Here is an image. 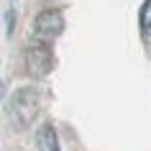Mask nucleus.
Wrapping results in <instances>:
<instances>
[{"label":"nucleus","instance_id":"f257e3e1","mask_svg":"<svg viewBox=\"0 0 151 151\" xmlns=\"http://www.w3.org/2000/svg\"><path fill=\"white\" fill-rule=\"evenodd\" d=\"M26 67H28V74L31 77H44L49 74V69L54 67V56H51V49L46 44H31L28 51H26Z\"/></svg>","mask_w":151,"mask_h":151},{"label":"nucleus","instance_id":"f03ea898","mask_svg":"<svg viewBox=\"0 0 151 151\" xmlns=\"http://www.w3.org/2000/svg\"><path fill=\"white\" fill-rule=\"evenodd\" d=\"M62 31H64V16L59 10H44V13H39L36 23H33V33H36V39H41V41L54 39V36H59Z\"/></svg>","mask_w":151,"mask_h":151},{"label":"nucleus","instance_id":"7ed1b4c3","mask_svg":"<svg viewBox=\"0 0 151 151\" xmlns=\"http://www.w3.org/2000/svg\"><path fill=\"white\" fill-rule=\"evenodd\" d=\"M36 149L39 151H59V138H56L51 126H41L36 131Z\"/></svg>","mask_w":151,"mask_h":151},{"label":"nucleus","instance_id":"20e7f679","mask_svg":"<svg viewBox=\"0 0 151 151\" xmlns=\"http://www.w3.org/2000/svg\"><path fill=\"white\" fill-rule=\"evenodd\" d=\"M141 26H143V31L151 36V0H146L143 8H141Z\"/></svg>","mask_w":151,"mask_h":151}]
</instances>
